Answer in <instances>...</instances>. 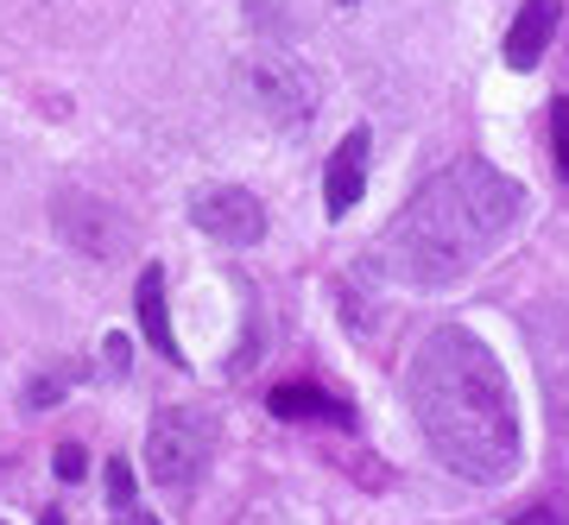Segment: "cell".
I'll list each match as a JSON object with an SVG mask.
<instances>
[{
  "label": "cell",
  "instance_id": "obj_1",
  "mask_svg": "<svg viewBox=\"0 0 569 525\" xmlns=\"http://www.w3.org/2000/svg\"><path fill=\"white\" fill-rule=\"evenodd\" d=\"M406 393L425 444L462 482H507L519 468V405L507 367L475 329H430L411 355Z\"/></svg>",
  "mask_w": 569,
  "mask_h": 525
},
{
  "label": "cell",
  "instance_id": "obj_2",
  "mask_svg": "<svg viewBox=\"0 0 569 525\" xmlns=\"http://www.w3.org/2000/svg\"><path fill=\"white\" fill-rule=\"evenodd\" d=\"M519 184L488 159H456L399 209L373 247V266L399 285H449L519 222Z\"/></svg>",
  "mask_w": 569,
  "mask_h": 525
},
{
  "label": "cell",
  "instance_id": "obj_3",
  "mask_svg": "<svg viewBox=\"0 0 569 525\" xmlns=\"http://www.w3.org/2000/svg\"><path fill=\"white\" fill-rule=\"evenodd\" d=\"M216 412L209 405H164L159 418H152V437H146V468H152V482L183 494V487L203 482L209 456H216Z\"/></svg>",
  "mask_w": 569,
  "mask_h": 525
},
{
  "label": "cell",
  "instance_id": "obj_4",
  "mask_svg": "<svg viewBox=\"0 0 569 525\" xmlns=\"http://www.w3.org/2000/svg\"><path fill=\"white\" fill-rule=\"evenodd\" d=\"M234 82L272 127H305L317 115V77L291 51H247L234 63Z\"/></svg>",
  "mask_w": 569,
  "mask_h": 525
},
{
  "label": "cell",
  "instance_id": "obj_5",
  "mask_svg": "<svg viewBox=\"0 0 569 525\" xmlns=\"http://www.w3.org/2000/svg\"><path fill=\"white\" fill-rule=\"evenodd\" d=\"M58 235L70 247H82L89 260H114L127 247V222L108 209L102 197H77V190H63L58 197Z\"/></svg>",
  "mask_w": 569,
  "mask_h": 525
},
{
  "label": "cell",
  "instance_id": "obj_6",
  "mask_svg": "<svg viewBox=\"0 0 569 525\" xmlns=\"http://www.w3.org/2000/svg\"><path fill=\"white\" fill-rule=\"evenodd\" d=\"M190 216H197V228H203V235H216V241H228V247H253L266 235L260 197H253V190H234V184L203 190V197L190 202Z\"/></svg>",
  "mask_w": 569,
  "mask_h": 525
},
{
  "label": "cell",
  "instance_id": "obj_7",
  "mask_svg": "<svg viewBox=\"0 0 569 525\" xmlns=\"http://www.w3.org/2000/svg\"><path fill=\"white\" fill-rule=\"evenodd\" d=\"M367 190V127H355L342 146H336V159H329L323 171V209H329V222H342L348 209L361 202Z\"/></svg>",
  "mask_w": 569,
  "mask_h": 525
},
{
  "label": "cell",
  "instance_id": "obj_8",
  "mask_svg": "<svg viewBox=\"0 0 569 525\" xmlns=\"http://www.w3.org/2000/svg\"><path fill=\"white\" fill-rule=\"evenodd\" d=\"M557 0H526L519 7V20H512V32H507V63L512 70H531V63L550 51V32H557Z\"/></svg>",
  "mask_w": 569,
  "mask_h": 525
},
{
  "label": "cell",
  "instance_id": "obj_9",
  "mask_svg": "<svg viewBox=\"0 0 569 525\" xmlns=\"http://www.w3.org/2000/svg\"><path fill=\"white\" fill-rule=\"evenodd\" d=\"M140 329H146V343L159 348L164 361H183L178 336H171V304H164V273L159 266H146L140 273Z\"/></svg>",
  "mask_w": 569,
  "mask_h": 525
},
{
  "label": "cell",
  "instance_id": "obj_10",
  "mask_svg": "<svg viewBox=\"0 0 569 525\" xmlns=\"http://www.w3.org/2000/svg\"><path fill=\"white\" fill-rule=\"evenodd\" d=\"M272 418H317V412H329V418H342V425H355V412L348 405H336L329 393H317V386H272Z\"/></svg>",
  "mask_w": 569,
  "mask_h": 525
},
{
  "label": "cell",
  "instance_id": "obj_11",
  "mask_svg": "<svg viewBox=\"0 0 569 525\" xmlns=\"http://www.w3.org/2000/svg\"><path fill=\"white\" fill-rule=\"evenodd\" d=\"M108 506H114V519H121V513H133V468L121 463V456H114V463H108Z\"/></svg>",
  "mask_w": 569,
  "mask_h": 525
},
{
  "label": "cell",
  "instance_id": "obj_12",
  "mask_svg": "<svg viewBox=\"0 0 569 525\" xmlns=\"http://www.w3.org/2000/svg\"><path fill=\"white\" fill-rule=\"evenodd\" d=\"M550 140H557V165H563V178H569V96L550 101Z\"/></svg>",
  "mask_w": 569,
  "mask_h": 525
},
{
  "label": "cell",
  "instance_id": "obj_13",
  "mask_svg": "<svg viewBox=\"0 0 569 525\" xmlns=\"http://www.w3.org/2000/svg\"><path fill=\"white\" fill-rule=\"evenodd\" d=\"M51 468H58V482H82V468H89V456H82L77 444H63L58 456H51Z\"/></svg>",
  "mask_w": 569,
  "mask_h": 525
},
{
  "label": "cell",
  "instance_id": "obj_14",
  "mask_svg": "<svg viewBox=\"0 0 569 525\" xmlns=\"http://www.w3.org/2000/svg\"><path fill=\"white\" fill-rule=\"evenodd\" d=\"M519 525H569V513H557V506H531V513H519Z\"/></svg>",
  "mask_w": 569,
  "mask_h": 525
},
{
  "label": "cell",
  "instance_id": "obj_15",
  "mask_svg": "<svg viewBox=\"0 0 569 525\" xmlns=\"http://www.w3.org/2000/svg\"><path fill=\"white\" fill-rule=\"evenodd\" d=\"M108 367H114V374L127 367V336H108Z\"/></svg>",
  "mask_w": 569,
  "mask_h": 525
},
{
  "label": "cell",
  "instance_id": "obj_16",
  "mask_svg": "<svg viewBox=\"0 0 569 525\" xmlns=\"http://www.w3.org/2000/svg\"><path fill=\"white\" fill-rule=\"evenodd\" d=\"M121 525H159V519H152L146 506H133V513H121Z\"/></svg>",
  "mask_w": 569,
  "mask_h": 525
},
{
  "label": "cell",
  "instance_id": "obj_17",
  "mask_svg": "<svg viewBox=\"0 0 569 525\" xmlns=\"http://www.w3.org/2000/svg\"><path fill=\"white\" fill-rule=\"evenodd\" d=\"M39 525H63V513H58V506H51V513H44V519Z\"/></svg>",
  "mask_w": 569,
  "mask_h": 525
},
{
  "label": "cell",
  "instance_id": "obj_18",
  "mask_svg": "<svg viewBox=\"0 0 569 525\" xmlns=\"http://www.w3.org/2000/svg\"><path fill=\"white\" fill-rule=\"evenodd\" d=\"M342 7H355V0H342Z\"/></svg>",
  "mask_w": 569,
  "mask_h": 525
}]
</instances>
